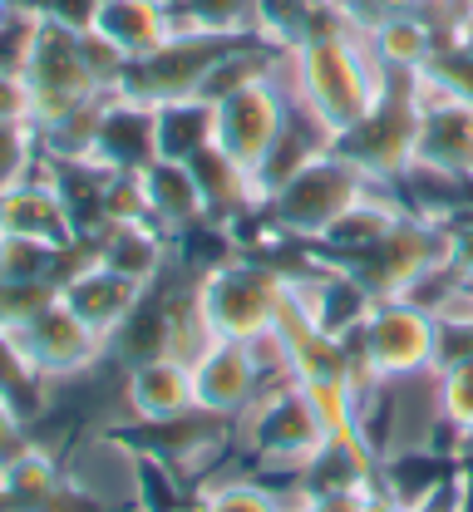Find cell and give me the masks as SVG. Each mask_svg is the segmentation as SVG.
<instances>
[{
  "label": "cell",
  "instance_id": "obj_1",
  "mask_svg": "<svg viewBox=\"0 0 473 512\" xmlns=\"http://www.w3.org/2000/svg\"><path fill=\"white\" fill-rule=\"evenodd\" d=\"M385 183H375L350 153L340 148H326L316 158H306L281 188L267 192L262 202V217L276 237H296V242H321L340 217L365 202L370 192H380Z\"/></svg>",
  "mask_w": 473,
  "mask_h": 512
},
{
  "label": "cell",
  "instance_id": "obj_8",
  "mask_svg": "<svg viewBox=\"0 0 473 512\" xmlns=\"http://www.w3.org/2000/svg\"><path fill=\"white\" fill-rule=\"evenodd\" d=\"M10 335V345H15V355L25 360V370L35 375V380H65V375H79V370H89L99 355H104V335H94L84 320L69 311L65 301H55V306H45L35 320H25V325H15V330H5Z\"/></svg>",
  "mask_w": 473,
  "mask_h": 512
},
{
  "label": "cell",
  "instance_id": "obj_7",
  "mask_svg": "<svg viewBox=\"0 0 473 512\" xmlns=\"http://www.w3.org/2000/svg\"><path fill=\"white\" fill-rule=\"evenodd\" d=\"M414 133H419V109L409 94V74H400V94H395V69H390V89L380 94V104L365 114V124H355L336 148L350 153L375 183L395 188L414 163Z\"/></svg>",
  "mask_w": 473,
  "mask_h": 512
},
{
  "label": "cell",
  "instance_id": "obj_31",
  "mask_svg": "<svg viewBox=\"0 0 473 512\" xmlns=\"http://www.w3.org/2000/svg\"><path fill=\"white\" fill-rule=\"evenodd\" d=\"M365 512H414V503L400 498V493H380V488H370V493H365Z\"/></svg>",
  "mask_w": 473,
  "mask_h": 512
},
{
  "label": "cell",
  "instance_id": "obj_38",
  "mask_svg": "<svg viewBox=\"0 0 473 512\" xmlns=\"http://www.w3.org/2000/svg\"><path fill=\"white\" fill-rule=\"evenodd\" d=\"M168 5H178V0H168Z\"/></svg>",
  "mask_w": 473,
  "mask_h": 512
},
{
  "label": "cell",
  "instance_id": "obj_28",
  "mask_svg": "<svg viewBox=\"0 0 473 512\" xmlns=\"http://www.w3.org/2000/svg\"><path fill=\"white\" fill-rule=\"evenodd\" d=\"M0 124H30V89L15 69H0Z\"/></svg>",
  "mask_w": 473,
  "mask_h": 512
},
{
  "label": "cell",
  "instance_id": "obj_36",
  "mask_svg": "<svg viewBox=\"0 0 473 512\" xmlns=\"http://www.w3.org/2000/svg\"><path fill=\"white\" fill-rule=\"evenodd\" d=\"M183 512H207V508H183Z\"/></svg>",
  "mask_w": 473,
  "mask_h": 512
},
{
  "label": "cell",
  "instance_id": "obj_17",
  "mask_svg": "<svg viewBox=\"0 0 473 512\" xmlns=\"http://www.w3.org/2000/svg\"><path fill=\"white\" fill-rule=\"evenodd\" d=\"M414 163H429V168L473 178V104H464V99H444V104L419 109Z\"/></svg>",
  "mask_w": 473,
  "mask_h": 512
},
{
  "label": "cell",
  "instance_id": "obj_6",
  "mask_svg": "<svg viewBox=\"0 0 473 512\" xmlns=\"http://www.w3.org/2000/svg\"><path fill=\"white\" fill-rule=\"evenodd\" d=\"M286 114H291V89H286L281 60H276L267 79L242 84V89H232V94H222L212 104V143L222 153H232L252 178H262L271 148H276V138L286 128Z\"/></svg>",
  "mask_w": 473,
  "mask_h": 512
},
{
  "label": "cell",
  "instance_id": "obj_27",
  "mask_svg": "<svg viewBox=\"0 0 473 512\" xmlns=\"http://www.w3.org/2000/svg\"><path fill=\"white\" fill-rule=\"evenodd\" d=\"M30 448V434H25V419H20V404L0 389V473Z\"/></svg>",
  "mask_w": 473,
  "mask_h": 512
},
{
  "label": "cell",
  "instance_id": "obj_18",
  "mask_svg": "<svg viewBox=\"0 0 473 512\" xmlns=\"http://www.w3.org/2000/svg\"><path fill=\"white\" fill-rule=\"evenodd\" d=\"M188 168H193L198 192H203V202H207V222H232V217L262 207L257 178H252L232 153H222L217 143H203V148L188 158Z\"/></svg>",
  "mask_w": 473,
  "mask_h": 512
},
{
  "label": "cell",
  "instance_id": "obj_22",
  "mask_svg": "<svg viewBox=\"0 0 473 512\" xmlns=\"http://www.w3.org/2000/svg\"><path fill=\"white\" fill-rule=\"evenodd\" d=\"M203 143H212V104L207 99H168L158 104V158L188 163Z\"/></svg>",
  "mask_w": 473,
  "mask_h": 512
},
{
  "label": "cell",
  "instance_id": "obj_13",
  "mask_svg": "<svg viewBox=\"0 0 473 512\" xmlns=\"http://www.w3.org/2000/svg\"><path fill=\"white\" fill-rule=\"evenodd\" d=\"M158 158V104H143L134 94H109L94 163L109 173H143Z\"/></svg>",
  "mask_w": 473,
  "mask_h": 512
},
{
  "label": "cell",
  "instance_id": "obj_20",
  "mask_svg": "<svg viewBox=\"0 0 473 512\" xmlns=\"http://www.w3.org/2000/svg\"><path fill=\"white\" fill-rule=\"evenodd\" d=\"M365 30H370V45H375L380 64L400 69V74H414L439 50V35H434L429 15H419V10H380L375 20H365Z\"/></svg>",
  "mask_w": 473,
  "mask_h": 512
},
{
  "label": "cell",
  "instance_id": "obj_14",
  "mask_svg": "<svg viewBox=\"0 0 473 512\" xmlns=\"http://www.w3.org/2000/svg\"><path fill=\"white\" fill-rule=\"evenodd\" d=\"M138 188H143V217L168 232V237H183L193 227H207V202L198 192V178L188 163L178 158H153L143 173H138Z\"/></svg>",
  "mask_w": 473,
  "mask_h": 512
},
{
  "label": "cell",
  "instance_id": "obj_12",
  "mask_svg": "<svg viewBox=\"0 0 473 512\" xmlns=\"http://www.w3.org/2000/svg\"><path fill=\"white\" fill-rule=\"evenodd\" d=\"M143 296H148V286L129 281L124 271H114V266H104V261L74 266L65 276V286H60V301H65L94 335H104V340H114V335L124 330V320L138 311Z\"/></svg>",
  "mask_w": 473,
  "mask_h": 512
},
{
  "label": "cell",
  "instance_id": "obj_21",
  "mask_svg": "<svg viewBox=\"0 0 473 512\" xmlns=\"http://www.w3.org/2000/svg\"><path fill=\"white\" fill-rule=\"evenodd\" d=\"M178 30L212 40H252L262 35V0H178Z\"/></svg>",
  "mask_w": 473,
  "mask_h": 512
},
{
  "label": "cell",
  "instance_id": "obj_4",
  "mask_svg": "<svg viewBox=\"0 0 473 512\" xmlns=\"http://www.w3.org/2000/svg\"><path fill=\"white\" fill-rule=\"evenodd\" d=\"M84 30H69L60 20L40 15L30 25L25 40V60H20V79L30 89V124H50L69 109L89 104V99H109L94 79V69L84 60Z\"/></svg>",
  "mask_w": 473,
  "mask_h": 512
},
{
  "label": "cell",
  "instance_id": "obj_25",
  "mask_svg": "<svg viewBox=\"0 0 473 512\" xmlns=\"http://www.w3.org/2000/svg\"><path fill=\"white\" fill-rule=\"evenodd\" d=\"M35 163H40L35 124H0V192L15 188L20 178H30Z\"/></svg>",
  "mask_w": 473,
  "mask_h": 512
},
{
  "label": "cell",
  "instance_id": "obj_32",
  "mask_svg": "<svg viewBox=\"0 0 473 512\" xmlns=\"http://www.w3.org/2000/svg\"><path fill=\"white\" fill-rule=\"evenodd\" d=\"M444 45H459L464 55H473V10H464V20H459V30L444 40Z\"/></svg>",
  "mask_w": 473,
  "mask_h": 512
},
{
  "label": "cell",
  "instance_id": "obj_39",
  "mask_svg": "<svg viewBox=\"0 0 473 512\" xmlns=\"http://www.w3.org/2000/svg\"><path fill=\"white\" fill-rule=\"evenodd\" d=\"M345 5H355V0H345Z\"/></svg>",
  "mask_w": 473,
  "mask_h": 512
},
{
  "label": "cell",
  "instance_id": "obj_19",
  "mask_svg": "<svg viewBox=\"0 0 473 512\" xmlns=\"http://www.w3.org/2000/svg\"><path fill=\"white\" fill-rule=\"evenodd\" d=\"M94 30L104 40H114L129 60H138V55H153L158 45H168L178 35V15H173L168 0H104Z\"/></svg>",
  "mask_w": 473,
  "mask_h": 512
},
{
  "label": "cell",
  "instance_id": "obj_29",
  "mask_svg": "<svg viewBox=\"0 0 473 512\" xmlns=\"http://www.w3.org/2000/svg\"><path fill=\"white\" fill-rule=\"evenodd\" d=\"M449 266H454L459 281H469L473 286V217L449 222Z\"/></svg>",
  "mask_w": 473,
  "mask_h": 512
},
{
  "label": "cell",
  "instance_id": "obj_5",
  "mask_svg": "<svg viewBox=\"0 0 473 512\" xmlns=\"http://www.w3.org/2000/svg\"><path fill=\"white\" fill-rule=\"evenodd\" d=\"M360 370L375 384L439 370V320L414 301H375L360 320Z\"/></svg>",
  "mask_w": 473,
  "mask_h": 512
},
{
  "label": "cell",
  "instance_id": "obj_35",
  "mask_svg": "<svg viewBox=\"0 0 473 512\" xmlns=\"http://www.w3.org/2000/svg\"><path fill=\"white\" fill-rule=\"evenodd\" d=\"M0 512H30L25 503H0Z\"/></svg>",
  "mask_w": 473,
  "mask_h": 512
},
{
  "label": "cell",
  "instance_id": "obj_11",
  "mask_svg": "<svg viewBox=\"0 0 473 512\" xmlns=\"http://www.w3.org/2000/svg\"><path fill=\"white\" fill-rule=\"evenodd\" d=\"M69 488L84 503H104V508L143 503V453L114 434L84 439L69 458Z\"/></svg>",
  "mask_w": 473,
  "mask_h": 512
},
{
  "label": "cell",
  "instance_id": "obj_24",
  "mask_svg": "<svg viewBox=\"0 0 473 512\" xmlns=\"http://www.w3.org/2000/svg\"><path fill=\"white\" fill-rule=\"evenodd\" d=\"M55 301H60L55 281H0V330H15V325L35 320Z\"/></svg>",
  "mask_w": 473,
  "mask_h": 512
},
{
  "label": "cell",
  "instance_id": "obj_34",
  "mask_svg": "<svg viewBox=\"0 0 473 512\" xmlns=\"http://www.w3.org/2000/svg\"><path fill=\"white\" fill-rule=\"evenodd\" d=\"M10 20H15V10H10V5H5V0H0V30H5V25H10Z\"/></svg>",
  "mask_w": 473,
  "mask_h": 512
},
{
  "label": "cell",
  "instance_id": "obj_30",
  "mask_svg": "<svg viewBox=\"0 0 473 512\" xmlns=\"http://www.w3.org/2000/svg\"><path fill=\"white\" fill-rule=\"evenodd\" d=\"M99 5H104V0H50V5H45V15H50V20H60V25H69V30H94Z\"/></svg>",
  "mask_w": 473,
  "mask_h": 512
},
{
  "label": "cell",
  "instance_id": "obj_23",
  "mask_svg": "<svg viewBox=\"0 0 473 512\" xmlns=\"http://www.w3.org/2000/svg\"><path fill=\"white\" fill-rule=\"evenodd\" d=\"M439 409L459 439H473V355L439 365Z\"/></svg>",
  "mask_w": 473,
  "mask_h": 512
},
{
  "label": "cell",
  "instance_id": "obj_16",
  "mask_svg": "<svg viewBox=\"0 0 473 512\" xmlns=\"http://www.w3.org/2000/svg\"><path fill=\"white\" fill-rule=\"evenodd\" d=\"M129 409L143 424H168L198 409V389H193V365L173 360V355H153L129 370Z\"/></svg>",
  "mask_w": 473,
  "mask_h": 512
},
{
  "label": "cell",
  "instance_id": "obj_9",
  "mask_svg": "<svg viewBox=\"0 0 473 512\" xmlns=\"http://www.w3.org/2000/svg\"><path fill=\"white\" fill-rule=\"evenodd\" d=\"M0 232L30 237V242H50V247H79L84 242L65 207V192L55 183V163L45 153L30 168V178H20L15 188L0 192Z\"/></svg>",
  "mask_w": 473,
  "mask_h": 512
},
{
  "label": "cell",
  "instance_id": "obj_15",
  "mask_svg": "<svg viewBox=\"0 0 473 512\" xmlns=\"http://www.w3.org/2000/svg\"><path fill=\"white\" fill-rule=\"evenodd\" d=\"M94 261L124 271L138 286H153L168 261H173V237L158 232L148 217H124V222H104L94 232Z\"/></svg>",
  "mask_w": 473,
  "mask_h": 512
},
{
  "label": "cell",
  "instance_id": "obj_26",
  "mask_svg": "<svg viewBox=\"0 0 473 512\" xmlns=\"http://www.w3.org/2000/svg\"><path fill=\"white\" fill-rule=\"evenodd\" d=\"M207 512H286L281 498L257 488V483H242V478H227V483H212L203 493Z\"/></svg>",
  "mask_w": 473,
  "mask_h": 512
},
{
  "label": "cell",
  "instance_id": "obj_33",
  "mask_svg": "<svg viewBox=\"0 0 473 512\" xmlns=\"http://www.w3.org/2000/svg\"><path fill=\"white\" fill-rule=\"evenodd\" d=\"M5 5H10V10H15V15H30V20H40V15H45V5H50V0H5Z\"/></svg>",
  "mask_w": 473,
  "mask_h": 512
},
{
  "label": "cell",
  "instance_id": "obj_2",
  "mask_svg": "<svg viewBox=\"0 0 473 512\" xmlns=\"http://www.w3.org/2000/svg\"><path fill=\"white\" fill-rule=\"evenodd\" d=\"M276 380V375H271ZM242 409V444L252 448V458L262 468L276 473H301L316 468V458L336 444L331 424L316 414V404L301 394V384L291 380V370L281 375V384H271Z\"/></svg>",
  "mask_w": 473,
  "mask_h": 512
},
{
  "label": "cell",
  "instance_id": "obj_37",
  "mask_svg": "<svg viewBox=\"0 0 473 512\" xmlns=\"http://www.w3.org/2000/svg\"><path fill=\"white\" fill-rule=\"evenodd\" d=\"M464 5H469V10H473V0H464Z\"/></svg>",
  "mask_w": 473,
  "mask_h": 512
},
{
  "label": "cell",
  "instance_id": "obj_10",
  "mask_svg": "<svg viewBox=\"0 0 473 512\" xmlns=\"http://www.w3.org/2000/svg\"><path fill=\"white\" fill-rule=\"evenodd\" d=\"M281 375V370H276ZM271 370L262 365L257 345L252 340H217L203 360L193 365V389H198V409L207 414H242L262 389H267Z\"/></svg>",
  "mask_w": 473,
  "mask_h": 512
},
{
  "label": "cell",
  "instance_id": "obj_3",
  "mask_svg": "<svg viewBox=\"0 0 473 512\" xmlns=\"http://www.w3.org/2000/svg\"><path fill=\"white\" fill-rule=\"evenodd\" d=\"M198 296H203L207 325L217 340H262L281 330V316L291 306V286L276 266L247 261V256H227L217 266H207L198 276Z\"/></svg>",
  "mask_w": 473,
  "mask_h": 512
}]
</instances>
